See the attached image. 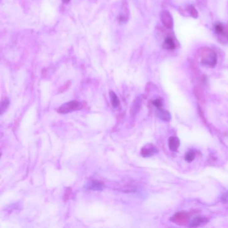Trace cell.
<instances>
[{
	"instance_id": "cell-3",
	"label": "cell",
	"mask_w": 228,
	"mask_h": 228,
	"mask_svg": "<svg viewBox=\"0 0 228 228\" xmlns=\"http://www.w3.org/2000/svg\"><path fill=\"white\" fill-rule=\"evenodd\" d=\"M189 220V215L184 211L177 212V214H175L171 218V221L179 225H186L188 223Z\"/></svg>"
},
{
	"instance_id": "cell-17",
	"label": "cell",
	"mask_w": 228,
	"mask_h": 228,
	"mask_svg": "<svg viewBox=\"0 0 228 228\" xmlns=\"http://www.w3.org/2000/svg\"><path fill=\"white\" fill-rule=\"evenodd\" d=\"M71 193H72L71 188H67V189L66 190V192L64 195V201H67L69 199V197H70Z\"/></svg>"
},
{
	"instance_id": "cell-8",
	"label": "cell",
	"mask_w": 228,
	"mask_h": 228,
	"mask_svg": "<svg viewBox=\"0 0 228 228\" xmlns=\"http://www.w3.org/2000/svg\"><path fill=\"white\" fill-rule=\"evenodd\" d=\"M207 221H208V220H207L205 217L198 216V217H195V218L191 221L190 226L192 227H199V226L201 225L202 224H206Z\"/></svg>"
},
{
	"instance_id": "cell-19",
	"label": "cell",
	"mask_w": 228,
	"mask_h": 228,
	"mask_svg": "<svg viewBox=\"0 0 228 228\" xmlns=\"http://www.w3.org/2000/svg\"><path fill=\"white\" fill-rule=\"evenodd\" d=\"M62 1H63V3H68L70 1V0H62Z\"/></svg>"
},
{
	"instance_id": "cell-14",
	"label": "cell",
	"mask_w": 228,
	"mask_h": 228,
	"mask_svg": "<svg viewBox=\"0 0 228 228\" xmlns=\"http://www.w3.org/2000/svg\"><path fill=\"white\" fill-rule=\"evenodd\" d=\"M215 31L217 34H221L223 32H224V27H223V25H221L220 24H216L215 25Z\"/></svg>"
},
{
	"instance_id": "cell-11",
	"label": "cell",
	"mask_w": 228,
	"mask_h": 228,
	"mask_svg": "<svg viewBox=\"0 0 228 228\" xmlns=\"http://www.w3.org/2000/svg\"><path fill=\"white\" fill-rule=\"evenodd\" d=\"M110 98H111V104L114 108H117L120 105V101H119V99L118 96H117V95L115 94V92L111 91L110 92Z\"/></svg>"
},
{
	"instance_id": "cell-1",
	"label": "cell",
	"mask_w": 228,
	"mask_h": 228,
	"mask_svg": "<svg viewBox=\"0 0 228 228\" xmlns=\"http://www.w3.org/2000/svg\"><path fill=\"white\" fill-rule=\"evenodd\" d=\"M82 108V105L76 100H72L64 103L57 109V112L60 114H67L75 111L80 110Z\"/></svg>"
},
{
	"instance_id": "cell-15",
	"label": "cell",
	"mask_w": 228,
	"mask_h": 228,
	"mask_svg": "<svg viewBox=\"0 0 228 228\" xmlns=\"http://www.w3.org/2000/svg\"><path fill=\"white\" fill-rule=\"evenodd\" d=\"M153 104L154 105V106H155L157 108H158L159 109H160L163 106V101L161 99H156L153 102Z\"/></svg>"
},
{
	"instance_id": "cell-10",
	"label": "cell",
	"mask_w": 228,
	"mask_h": 228,
	"mask_svg": "<svg viewBox=\"0 0 228 228\" xmlns=\"http://www.w3.org/2000/svg\"><path fill=\"white\" fill-rule=\"evenodd\" d=\"M158 116L159 117V118L161 119L163 121H169L171 119V115L170 113L165 111V110H162V109H159V113H158Z\"/></svg>"
},
{
	"instance_id": "cell-18",
	"label": "cell",
	"mask_w": 228,
	"mask_h": 228,
	"mask_svg": "<svg viewBox=\"0 0 228 228\" xmlns=\"http://www.w3.org/2000/svg\"><path fill=\"white\" fill-rule=\"evenodd\" d=\"M221 200L223 203L228 204V191H226L225 193H224L221 195Z\"/></svg>"
},
{
	"instance_id": "cell-2",
	"label": "cell",
	"mask_w": 228,
	"mask_h": 228,
	"mask_svg": "<svg viewBox=\"0 0 228 228\" xmlns=\"http://www.w3.org/2000/svg\"><path fill=\"white\" fill-rule=\"evenodd\" d=\"M201 63L209 67H215L217 64V55L212 50H207L201 56Z\"/></svg>"
},
{
	"instance_id": "cell-13",
	"label": "cell",
	"mask_w": 228,
	"mask_h": 228,
	"mask_svg": "<svg viewBox=\"0 0 228 228\" xmlns=\"http://www.w3.org/2000/svg\"><path fill=\"white\" fill-rule=\"evenodd\" d=\"M9 105V100L8 99H4L2 101L1 103V114H3V111H6L7 109V108L8 107Z\"/></svg>"
},
{
	"instance_id": "cell-12",
	"label": "cell",
	"mask_w": 228,
	"mask_h": 228,
	"mask_svg": "<svg viewBox=\"0 0 228 228\" xmlns=\"http://www.w3.org/2000/svg\"><path fill=\"white\" fill-rule=\"evenodd\" d=\"M195 153L192 151H191L187 153V154L185 155V159L187 161L191 162L195 159Z\"/></svg>"
},
{
	"instance_id": "cell-6",
	"label": "cell",
	"mask_w": 228,
	"mask_h": 228,
	"mask_svg": "<svg viewBox=\"0 0 228 228\" xmlns=\"http://www.w3.org/2000/svg\"><path fill=\"white\" fill-rule=\"evenodd\" d=\"M86 189L89 190H94V191H100L102 190L104 188V185L102 182L96 181V180H92L89 181L86 185Z\"/></svg>"
},
{
	"instance_id": "cell-9",
	"label": "cell",
	"mask_w": 228,
	"mask_h": 228,
	"mask_svg": "<svg viewBox=\"0 0 228 228\" xmlns=\"http://www.w3.org/2000/svg\"><path fill=\"white\" fill-rule=\"evenodd\" d=\"M163 48L165 49V50H173L175 48V44L173 40L170 38V37H168L166 38L164 41L163 42Z\"/></svg>"
},
{
	"instance_id": "cell-7",
	"label": "cell",
	"mask_w": 228,
	"mask_h": 228,
	"mask_svg": "<svg viewBox=\"0 0 228 228\" xmlns=\"http://www.w3.org/2000/svg\"><path fill=\"white\" fill-rule=\"evenodd\" d=\"M169 148L172 151H176L180 145V141L177 137H171L169 139Z\"/></svg>"
},
{
	"instance_id": "cell-4",
	"label": "cell",
	"mask_w": 228,
	"mask_h": 228,
	"mask_svg": "<svg viewBox=\"0 0 228 228\" xmlns=\"http://www.w3.org/2000/svg\"><path fill=\"white\" fill-rule=\"evenodd\" d=\"M160 19L165 26L168 29H171L173 27V19L171 14L168 11H163L160 13Z\"/></svg>"
},
{
	"instance_id": "cell-5",
	"label": "cell",
	"mask_w": 228,
	"mask_h": 228,
	"mask_svg": "<svg viewBox=\"0 0 228 228\" xmlns=\"http://www.w3.org/2000/svg\"><path fill=\"white\" fill-rule=\"evenodd\" d=\"M157 153L156 147L152 144H147L143 147L141 151V154L144 157H151Z\"/></svg>"
},
{
	"instance_id": "cell-16",
	"label": "cell",
	"mask_w": 228,
	"mask_h": 228,
	"mask_svg": "<svg viewBox=\"0 0 228 228\" xmlns=\"http://www.w3.org/2000/svg\"><path fill=\"white\" fill-rule=\"evenodd\" d=\"M188 10L189 12V14L193 16L194 18H196L198 16V12H197V10L193 7V6H189L188 8Z\"/></svg>"
}]
</instances>
